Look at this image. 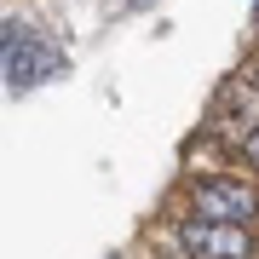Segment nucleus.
I'll list each match as a JSON object with an SVG mask.
<instances>
[{"label":"nucleus","mask_w":259,"mask_h":259,"mask_svg":"<svg viewBox=\"0 0 259 259\" xmlns=\"http://www.w3.org/2000/svg\"><path fill=\"white\" fill-rule=\"evenodd\" d=\"M190 219H213V225H248L259 219V196L242 179H190Z\"/></svg>","instance_id":"obj_1"},{"label":"nucleus","mask_w":259,"mask_h":259,"mask_svg":"<svg viewBox=\"0 0 259 259\" xmlns=\"http://www.w3.org/2000/svg\"><path fill=\"white\" fill-rule=\"evenodd\" d=\"M242 161H253V167H259V127H253V133H242Z\"/></svg>","instance_id":"obj_4"},{"label":"nucleus","mask_w":259,"mask_h":259,"mask_svg":"<svg viewBox=\"0 0 259 259\" xmlns=\"http://www.w3.org/2000/svg\"><path fill=\"white\" fill-rule=\"evenodd\" d=\"M248 81H253V87H259V64H253V69H248Z\"/></svg>","instance_id":"obj_5"},{"label":"nucleus","mask_w":259,"mask_h":259,"mask_svg":"<svg viewBox=\"0 0 259 259\" xmlns=\"http://www.w3.org/2000/svg\"><path fill=\"white\" fill-rule=\"evenodd\" d=\"M185 259H259V236L248 225H213V219H185L179 225Z\"/></svg>","instance_id":"obj_2"},{"label":"nucleus","mask_w":259,"mask_h":259,"mask_svg":"<svg viewBox=\"0 0 259 259\" xmlns=\"http://www.w3.org/2000/svg\"><path fill=\"white\" fill-rule=\"evenodd\" d=\"M52 69H64V58L29 47L23 29H12V23H6V81H12V87H29V81H40V75H52Z\"/></svg>","instance_id":"obj_3"}]
</instances>
